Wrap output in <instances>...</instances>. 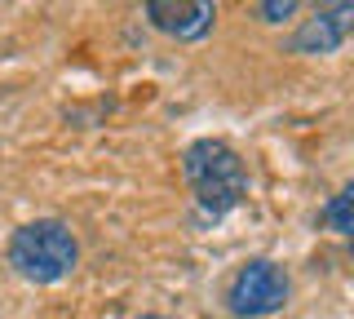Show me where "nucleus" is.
<instances>
[{
    "instance_id": "nucleus-1",
    "label": "nucleus",
    "mask_w": 354,
    "mask_h": 319,
    "mask_svg": "<svg viewBox=\"0 0 354 319\" xmlns=\"http://www.w3.org/2000/svg\"><path fill=\"white\" fill-rule=\"evenodd\" d=\"M182 178L191 186L199 213L213 222L226 217L230 208H239L248 195V169H243L239 151L226 147L221 138H199L182 151Z\"/></svg>"
},
{
    "instance_id": "nucleus-2",
    "label": "nucleus",
    "mask_w": 354,
    "mask_h": 319,
    "mask_svg": "<svg viewBox=\"0 0 354 319\" xmlns=\"http://www.w3.org/2000/svg\"><path fill=\"white\" fill-rule=\"evenodd\" d=\"M9 266L27 284H58L80 266V239L58 217H40L14 230L9 239Z\"/></svg>"
},
{
    "instance_id": "nucleus-3",
    "label": "nucleus",
    "mask_w": 354,
    "mask_h": 319,
    "mask_svg": "<svg viewBox=\"0 0 354 319\" xmlns=\"http://www.w3.org/2000/svg\"><path fill=\"white\" fill-rule=\"evenodd\" d=\"M292 302V275L274 257H252L230 275L226 311L235 319H270Z\"/></svg>"
},
{
    "instance_id": "nucleus-4",
    "label": "nucleus",
    "mask_w": 354,
    "mask_h": 319,
    "mask_svg": "<svg viewBox=\"0 0 354 319\" xmlns=\"http://www.w3.org/2000/svg\"><path fill=\"white\" fill-rule=\"evenodd\" d=\"M147 18L155 31L173 40H204L217 23V5H208V0H151Z\"/></svg>"
},
{
    "instance_id": "nucleus-5",
    "label": "nucleus",
    "mask_w": 354,
    "mask_h": 319,
    "mask_svg": "<svg viewBox=\"0 0 354 319\" xmlns=\"http://www.w3.org/2000/svg\"><path fill=\"white\" fill-rule=\"evenodd\" d=\"M350 18H354V5H324L315 9V18H306L301 27L292 31L288 49L292 53H310V58H324V53H337L350 36Z\"/></svg>"
},
{
    "instance_id": "nucleus-6",
    "label": "nucleus",
    "mask_w": 354,
    "mask_h": 319,
    "mask_svg": "<svg viewBox=\"0 0 354 319\" xmlns=\"http://www.w3.org/2000/svg\"><path fill=\"white\" fill-rule=\"evenodd\" d=\"M350 200H354V186L346 182V186H341V191H337V195H332V200L324 204V213H319V217H324V222H328L332 230H337V235H350V230H354Z\"/></svg>"
},
{
    "instance_id": "nucleus-7",
    "label": "nucleus",
    "mask_w": 354,
    "mask_h": 319,
    "mask_svg": "<svg viewBox=\"0 0 354 319\" xmlns=\"http://www.w3.org/2000/svg\"><path fill=\"white\" fill-rule=\"evenodd\" d=\"M261 23H288V18L297 14V0H266V5H257Z\"/></svg>"
},
{
    "instance_id": "nucleus-8",
    "label": "nucleus",
    "mask_w": 354,
    "mask_h": 319,
    "mask_svg": "<svg viewBox=\"0 0 354 319\" xmlns=\"http://www.w3.org/2000/svg\"><path fill=\"white\" fill-rule=\"evenodd\" d=\"M138 319H169V315H138Z\"/></svg>"
}]
</instances>
